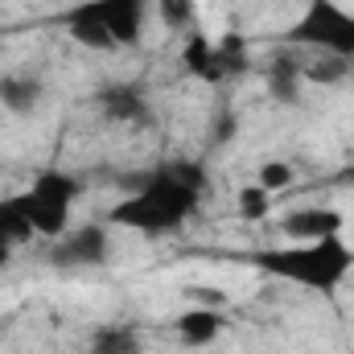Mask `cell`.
<instances>
[{"label": "cell", "instance_id": "9", "mask_svg": "<svg viewBox=\"0 0 354 354\" xmlns=\"http://www.w3.org/2000/svg\"><path fill=\"white\" fill-rule=\"evenodd\" d=\"M99 111L111 120V124H145L149 120V95L140 83H107V87L95 95Z\"/></svg>", "mask_w": 354, "mask_h": 354}, {"label": "cell", "instance_id": "2", "mask_svg": "<svg viewBox=\"0 0 354 354\" xmlns=\"http://www.w3.org/2000/svg\"><path fill=\"white\" fill-rule=\"evenodd\" d=\"M248 260L272 280H284L313 297H334L354 272V248L342 235H334L317 243H272L252 252Z\"/></svg>", "mask_w": 354, "mask_h": 354}, {"label": "cell", "instance_id": "14", "mask_svg": "<svg viewBox=\"0 0 354 354\" xmlns=\"http://www.w3.org/2000/svg\"><path fill=\"white\" fill-rule=\"evenodd\" d=\"M292 181H297V169H292L288 161H264V165L256 169V185H260V189H268L272 198H276L280 189H288Z\"/></svg>", "mask_w": 354, "mask_h": 354}, {"label": "cell", "instance_id": "15", "mask_svg": "<svg viewBox=\"0 0 354 354\" xmlns=\"http://www.w3.org/2000/svg\"><path fill=\"white\" fill-rule=\"evenodd\" d=\"M239 214H243L248 223H264L268 214H272V194L260 189L256 181L243 185V189H239Z\"/></svg>", "mask_w": 354, "mask_h": 354}, {"label": "cell", "instance_id": "6", "mask_svg": "<svg viewBox=\"0 0 354 354\" xmlns=\"http://www.w3.org/2000/svg\"><path fill=\"white\" fill-rule=\"evenodd\" d=\"M181 66L202 79V83H227L239 79L248 71V41L239 33H227L218 41H210L206 33H189L181 46Z\"/></svg>", "mask_w": 354, "mask_h": 354}, {"label": "cell", "instance_id": "12", "mask_svg": "<svg viewBox=\"0 0 354 354\" xmlns=\"http://www.w3.org/2000/svg\"><path fill=\"white\" fill-rule=\"evenodd\" d=\"M46 99V87L29 75H4L0 79V103L12 111V115H29L37 111V103Z\"/></svg>", "mask_w": 354, "mask_h": 354}, {"label": "cell", "instance_id": "3", "mask_svg": "<svg viewBox=\"0 0 354 354\" xmlns=\"http://www.w3.org/2000/svg\"><path fill=\"white\" fill-rule=\"evenodd\" d=\"M153 0H79L58 17L71 41L87 50H124L136 46L149 25Z\"/></svg>", "mask_w": 354, "mask_h": 354}, {"label": "cell", "instance_id": "10", "mask_svg": "<svg viewBox=\"0 0 354 354\" xmlns=\"http://www.w3.org/2000/svg\"><path fill=\"white\" fill-rule=\"evenodd\" d=\"M177 338L185 342V346H214L223 334H227V313L223 309H214V305H189V309H181L174 322Z\"/></svg>", "mask_w": 354, "mask_h": 354}, {"label": "cell", "instance_id": "4", "mask_svg": "<svg viewBox=\"0 0 354 354\" xmlns=\"http://www.w3.org/2000/svg\"><path fill=\"white\" fill-rule=\"evenodd\" d=\"M284 41L301 54H330L354 62V12L342 0H305Z\"/></svg>", "mask_w": 354, "mask_h": 354}, {"label": "cell", "instance_id": "1", "mask_svg": "<svg viewBox=\"0 0 354 354\" xmlns=\"http://www.w3.org/2000/svg\"><path fill=\"white\" fill-rule=\"evenodd\" d=\"M206 165L198 157H177L157 165L153 174H145V181L115 202L111 210V227L124 231H140V235H177L194 223L202 198H206Z\"/></svg>", "mask_w": 354, "mask_h": 354}, {"label": "cell", "instance_id": "16", "mask_svg": "<svg viewBox=\"0 0 354 354\" xmlns=\"http://www.w3.org/2000/svg\"><path fill=\"white\" fill-rule=\"evenodd\" d=\"M153 8L165 17L169 29H189L194 25V0H153Z\"/></svg>", "mask_w": 354, "mask_h": 354}, {"label": "cell", "instance_id": "7", "mask_svg": "<svg viewBox=\"0 0 354 354\" xmlns=\"http://www.w3.org/2000/svg\"><path fill=\"white\" fill-rule=\"evenodd\" d=\"M46 260L62 272H91V268H103L111 260V231L103 223H83V227H71L62 231L58 239H50V252Z\"/></svg>", "mask_w": 354, "mask_h": 354}, {"label": "cell", "instance_id": "8", "mask_svg": "<svg viewBox=\"0 0 354 354\" xmlns=\"http://www.w3.org/2000/svg\"><path fill=\"white\" fill-rule=\"evenodd\" d=\"M346 231V214L338 206H297L280 218V235L288 243H317V239H334Z\"/></svg>", "mask_w": 354, "mask_h": 354}, {"label": "cell", "instance_id": "5", "mask_svg": "<svg viewBox=\"0 0 354 354\" xmlns=\"http://www.w3.org/2000/svg\"><path fill=\"white\" fill-rule=\"evenodd\" d=\"M83 194V181L66 169H41L25 189H17V206L25 214V223L33 227V235L58 239L62 231H71V210Z\"/></svg>", "mask_w": 354, "mask_h": 354}, {"label": "cell", "instance_id": "13", "mask_svg": "<svg viewBox=\"0 0 354 354\" xmlns=\"http://www.w3.org/2000/svg\"><path fill=\"white\" fill-rule=\"evenodd\" d=\"M140 351H145L140 346V334L132 326H124V322L99 326L87 342V354H140Z\"/></svg>", "mask_w": 354, "mask_h": 354}, {"label": "cell", "instance_id": "11", "mask_svg": "<svg viewBox=\"0 0 354 354\" xmlns=\"http://www.w3.org/2000/svg\"><path fill=\"white\" fill-rule=\"evenodd\" d=\"M33 239V227L25 223V214H21V206H17V198L8 194V198H0V268L12 260V252L21 248V243H29Z\"/></svg>", "mask_w": 354, "mask_h": 354}, {"label": "cell", "instance_id": "17", "mask_svg": "<svg viewBox=\"0 0 354 354\" xmlns=\"http://www.w3.org/2000/svg\"><path fill=\"white\" fill-rule=\"evenodd\" d=\"M351 185H354V174H351Z\"/></svg>", "mask_w": 354, "mask_h": 354}]
</instances>
